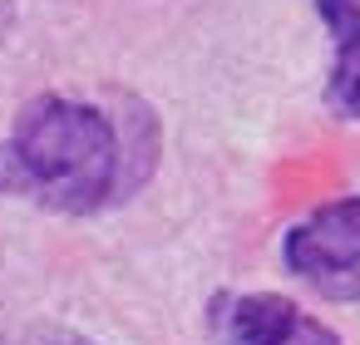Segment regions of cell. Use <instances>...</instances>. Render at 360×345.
Returning a JSON list of instances; mask_svg holds the SVG:
<instances>
[{
	"label": "cell",
	"instance_id": "cell-1",
	"mask_svg": "<svg viewBox=\"0 0 360 345\" xmlns=\"http://www.w3.org/2000/svg\"><path fill=\"white\" fill-rule=\"evenodd\" d=\"M153 158L158 129L143 109L119 119L70 94H40L0 143V197L89 217L119 197H134L148 183Z\"/></svg>",
	"mask_w": 360,
	"mask_h": 345
},
{
	"label": "cell",
	"instance_id": "cell-2",
	"mask_svg": "<svg viewBox=\"0 0 360 345\" xmlns=\"http://www.w3.org/2000/svg\"><path fill=\"white\" fill-rule=\"evenodd\" d=\"M281 261L326 301H360V193L321 202L311 217L286 227Z\"/></svg>",
	"mask_w": 360,
	"mask_h": 345
},
{
	"label": "cell",
	"instance_id": "cell-3",
	"mask_svg": "<svg viewBox=\"0 0 360 345\" xmlns=\"http://www.w3.org/2000/svg\"><path fill=\"white\" fill-rule=\"evenodd\" d=\"M217 345H340V335L276 291H217L207 301Z\"/></svg>",
	"mask_w": 360,
	"mask_h": 345
},
{
	"label": "cell",
	"instance_id": "cell-4",
	"mask_svg": "<svg viewBox=\"0 0 360 345\" xmlns=\"http://www.w3.org/2000/svg\"><path fill=\"white\" fill-rule=\"evenodd\" d=\"M316 15L335 40V60L321 99L335 119L360 124V0H316Z\"/></svg>",
	"mask_w": 360,
	"mask_h": 345
},
{
	"label": "cell",
	"instance_id": "cell-5",
	"mask_svg": "<svg viewBox=\"0 0 360 345\" xmlns=\"http://www.w3.org/2000/svg\"><path fill=\"white\" fill-rule=\"evenodd\" d=\"M35 345H99V340H89V335H75V330H50V335H40Z\"/></svg>",
	"mask_w": 360,
	"mask_h": 345
}]
</instances>
